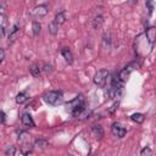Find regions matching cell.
<instances>
[{
    "label": "cell",
    "instance_id": "cell-4",
    "mask_svg": "<svg viewBox=\"0 0 156 156\" xmlns=\"http://www.w3.org/2000/svg\"><path fill=\"white\" fill-rule=\"evenodd\" d=\"M136 67H139V65H135L134 62H133V63H130V65H128V66H126V67H124V68L118 73V79L121 80V83L127 82V79L129 78V76H130L132 71H133L134 68H136Z\"/></svg>",
    "mask_w": 156,
    "mask_h": 156
},
{
    "label": "cell",
    "instance_id": "cell-17",
    "mask_svg": "<svg viewBox=\"0 0 156 156\" xmlns=\"http://www.w3.org/2000/svg\"><path fill=\"white\" fill-rule=\"evenodd\" d=\"M93 132H94V134L98 136V138H101V136H104V130H102V127L101 126H93Z\"/></svg>",
    "mask_w": 156,
    "mask_h": 156
},
{
    "label": "cell",
    "instance_id": "cell-23",
    "mask_svg": "<svg viewBox=\"0 0 156 156\" xmlns=\"http://www.w3.org/2000/svg\"><path fill=\"white\" fill-rule=\"evenodd\" d=\"M146 5H147V7H149V12L151 13V12H152V10H154V2H152V1H147V2H146Z\"/></svg>",
    "mask_w": 156,
    "mask_h": 156
},
{
    "label": "cell",
    "instance_id": "cell-16",
    "mask_svg": "<svg viewBox=\"0 0 156 156\" xmlns=\"http://www.w3.org/2000/svg\"><path fill=\"white\" fill-rule=\"evenodd\" d=\"M29 71H30L32 76H34V77H38V76L40 74V67H39V65H37V63L32 65L30 68H29Z\"/></svg>",
    "mask_w": 156,
    "mask_h": 156
},
{
    "label": "cell",
    "instance_id": "cell-18",
    "mask_svg": "<svg viewBox=\"0 0 156 156\" xmlns=\"http://www.w3.org/2000/svg\"><path fill=\"white\" fill-rule=\"evenodd\" d=\"M32 28H33V34H34L35 37H37V35H39L40 29H41L40 23H39V22H37V21H34V22H33V24H32Z\"/></svg>",
    "mask_w": 156,
    "mask_h": 156
},
{
    "label": "cell",
    "instance_id": "cell-3",
    "mask_svg": "<svg viewBox=\"0 0 156 156\" xmlns=\"http://www.w3.org/2000/svg\"><path fill=\"white\" fill-rule=\"evenodd\" d=\"M108 71L107 69H100L95 73L94 76V83L100 87V88H104L106 85V82H107V78H108Z\"/></svg>",
    "mask_w": 156,
    "mask_h": 156
},
{
    "label": "cell",
    "instance_id": "cell-19",
    "mask_svg": "<svg viewBox=\"0 0 156 156\" xmlns=\"http://www.w3.org/2000/svg\"><path fill=\"white\" fill-rule=\"evenodd\" d=\"M35 146H38L40 149H45L48 146V141L45 139H37L35 140Z\"/></svg>",
    "mask_w": 156,
    "mask_h": 156
},
{
    "label": "cell",
    "instance_id": "cell-11",
    "mask_svg": "<svg viewBox=\"0 0 156 156\" xmlns=\"http://www.w3.org/2000/svg\"><path fill=\"white\" fill-rule=\"evenodd\" d=\"M27 99H28L27 91H21V93H18L17 96H16V102H17V104H23Z\"/></svg>",
    "mask_w": 156,
    "mask_h": 156
},
{
    "label": "cell",
    "instance_id": "cell-6",
    "mask_svg": "<svg viewBox=\"0 0 156 156\" xmlns=\"http://www.w3.org/2000/svg\"><path fill=\"white\" fill-rule=\"evenodd\" d=\"M48 13V6L46 5H39L32 10V15L34 17H43Z\"/></svg>",
    "mask_w": 156,
    "mask_h": 156
},
{
    "label": "cell",
    "instance_id": "cell-14",
    "mask_svg": "<svg viewBox=\"0 0 156 156\" xmlns=\"http://www.w3.org/2000/svg\"><path fill=\"white\" fill-rule=\"evenodd\" d=\"M48 28H49V33L52 34V35H55V34L58 32V24H56L54 21L49 23V27H48Z\"/></svg>",
    "mask_w": 156,
    "mask_h": 156
},
{
    "label": "cell",
    "instance_id": "cell-9",
    "mask_svg": "<svg viewBox=\"0 0 156 156\" xmlns=\"http://www.w3.org/2000/svg\"><path fill=\"white\" fill-rule=\"evenodd\" d=\"M61 55L63 56V58L66 60V62H68L69 65L73 62V55L71 52V50L68 48H62L61 49Z\"/></svg>",
    "mask_w": 156,
    "mask_h": 156
},
{
    "label": "cell",
    "instance_id": "cell-25",
    "mask_svg": "<svg viewBox=\"0 0 156 156\" xmlns=\"http://www.w3.org/2000/svg\"><path fill=\"white\" fill-rule=\"evenodd\" d=\"M5 117H6L5 113H4L2 111H0V122H1V123H5Z\"/></svg>",
    "mask_w": 156,
    "mask_h": 156
},
{
    "label": "cell",
    "instance_id": "cell-20",
    "mask_svg": "<svg viewBox=\"0 0 156 156\" xmlns=\"http://www.w3.org/2000/svg\"><path fill=\"white\" fill-rule=\"evenodd\" d=\"M5 34V23H4V16H0V39Z\"/></svg>",
    "mask_w": 156,
    "mask_h": 156
},
{
    "label": "cell",
    "instance_id": "cell-12",
    "mask_svg": "<svg viewBox=\"0 0 156 156\" xmlns=\"http://www.w3.org/2000/svg\"><path fill=\"white\" fill-rule=\"evenodd\" d=\"M130 118H132V121H134L135 123H143L144 119H145V116H144L143 113H133V115L130 116Z\"/></svg>",
    "mask_w": 156,
    "mask_h": 156
},
{
    "label": "cell",
    "instance_id": "cell-2",
    "mask_svg": "<svg viewBox=\"0 0 156 156\" xmlns=\"http://www.w3.org/2000/svg\"><path fill=\"white\" fill-rule=\"evenodd\" d=\"M44 101L51 106H55L57 104H60L62 101V93L61 91H57V90H52V91H49L44 95Z\"/></svg>",
    "mask_w": 156,
    "mask_h": 156
},
{
    "label": "cell",
    "instance_id": "cell-8",
    "mask_svg": "<svg viewBox=\"0 0 156 156\" xmlns=\"http://www.w3.org/2000/svg\"><path fill=\"white\" fill-rule=\"evenodd\" d=\"M22 124L26 127V128H33L35 124H34V121H33V118H32V116L29 115V113H27V112H24L23 115H22Z\"/></svg>",
    "mask_w": 156,
    "mask_h": 156
},
{
    "label": "cell",
    "instance_id": "cell-21",
    "mask_svg": "<svg viewBox=\"0 0 156 156\" xmlns=\"http://www.w3.org/2000/svg\"><path fill=\"white\" fill-rule=\"evenodd\" d=\"M152 155V151L149 146H145L143 150H141V156H151Z\"/></svg>",
    "mask_w": 156,
    "mask_h": 156
},
{
    "label": "cell",
    "instance_id": "cell-22",
    "mask_svg": "<svg viewBox=\"0 0 156 156\" xmlns=\"http://www.w3.org/2000/svg\"><path fill=\"white\" fill-rule=\"evenodd\" d=\"M15 151H16V147H15V146H10V147L6 150V154H7V155H10V156H13Z\"/></svg>",
    "mask_w": 156,
    "mask_h": 156
},
{
    "label": "cell",
    "instance_id": "cell-5",
    "mask_svg": "<svg viewBox=\"0 0 156 156\" xmlns=\"http://www.w3.org/2000/svg\"><path fill=\"white\" fill-rule=\"evenodd\" d=\"M111 132L115 136H118V138H123L127 133V129L118 122H115L112 126H111Z\"/></svg>",
    "mask_w": 156,
    "mask_h": 156
},
{
    "label": "cell",
    "instance_id": "cell-10",
    "mask_svg": "<svg viewBox=\"0 0 156 156\" xmlns=\"http://www.w3.org/2000/svg\"><path fill=\"white\" fill-rule=\"evenodd\" d=\"M65 21H66V15H65V11H60L58 13H56V16H55V20H54V22L56 23V24H62V23H65Z\"/></svg>",
    "mask_w": 156,
    "mask_h": 156
},
{
    "label": "cell",
    "instance_id": "cell-7",
    "mask_svg": "<svg viewBox=\"0 0 156 156\" xmlns=\"http://www.w3.org/2000/svg\"><path fill=\"white\" fill-rule=\"evenodd\" d=\"M20 35V26L16 23L12 26V29L10 30V34H9V44H12L13 41H16V39L18 38Z\"/></svg>",
    "mask_w": 156,
    "mask_h": 156
},
{
    "label": "cell",
    "instance_id": "cell-13",
    "mask_svg": "<svg viewBox=\"0 0 156 156\" xmlns=\"http://www.w3.org/2000/svg\"><path fill=\"white\" fill-rule=\"evenodd\" d=\"M102 23H104V18H102V16H96L95 18H94V21H93V27L95 28V29H98V28H100L101 26H102Z\"/></svg>",
    "mask_w": 156,
    "mask_h": 156
},
{
    "label": "cell",
    "instance_id": "cell-24",
    "mask_svg": "<svg viewBox=\"0 0 156 156\" xmlns=\"http://www.w3.org/2000/svg\"><path fill=\"white\" fill-rule=\"evenodd\" d=\"M43 69H44V71H45V72L48 73V72H51V71H52V67H51L50 65H46V63H45V65H44V68H43Z\"/></svg>",
    "mask_w": 156,
    "mask_h": 156
},
{
    "label": "cell",
    "instance_id": "cell-27",
    "mask_svg": "<svg viewBox=\"0 0 156 156\" xmlns=\"http://www.w3.org/2000/svg\"><path fill=\"white\" fill-rule=\"evenodd\" d=\"M94 156H99V154H95V155H94Z\"/></svg>",
    "mask_w": 156,
    "mask_h": 156
},
{
    "label": "cell",
    "instance_id": "cell-1",
    "mask_svg": "<svg viewBox=\"0 0 156 156\" xmlns=\"http://www.w3.org/2000/svg\"><path fill=\"white\" fill-rule=\"evenodd\" d=\"M67 110L71 112L72 116L78 117L82 115V112L85 110V102H84V96L83 95H78L76 96L73 100H71L67 104Z\"/></svg>",
    "mask_w": 156,
    "mask_h": 156
},
{
    "label": "cell",
    "instance_id": "cell-28",
    "mask_svg": "<svg viewBox=\"0 0 156 156\" xmlns=\"http://www.w3.org/2000/svg\"><path fill=\"white\" fill-rule=\"evenodd\" d=\"M68 156H72V155H68Z\"/></svg>",
    "mask_w": 156,
    "mask_h": 156
},
{
    "label": "cell",
    "instance_id": "cell-26",
    "mask_svg": "<svg viewBox=\"0 0 156 156\" xmlns=\"http://www.w3.org/2000/svg\"><path fill=\"white\" fill-rule=\"evenodd\" d=\"M4 56H5V52H4V50L0 48V63L2 62V60H4Z\"/></svg>",
    "mask_w": 156,
    "mask_h": 156
},
{
    "label": "cell",
    "instance_id": "cell-15",
    "mask_svg": "<svg viewBox=\"0 0 156 156\" xmlns=\"http://www.w3.org/2000/svg\"><path fill=\"white\" fill-rule=\"evenodd\" d=\"M146 39H149V41L152 44V41H154V39H155V28H149V29H146Z\"/></svg>",
    "mask_w": 156,
    "mask_h": 156
}]
</instances>
